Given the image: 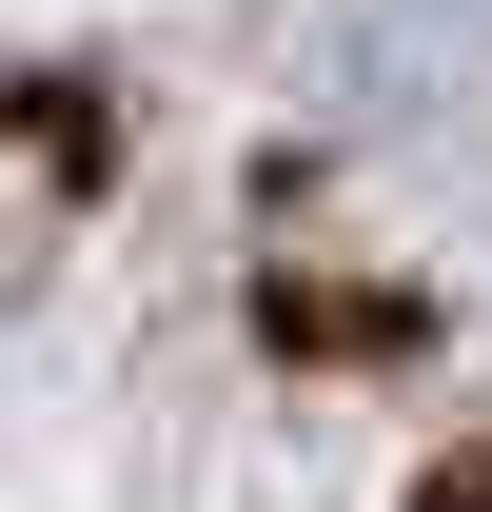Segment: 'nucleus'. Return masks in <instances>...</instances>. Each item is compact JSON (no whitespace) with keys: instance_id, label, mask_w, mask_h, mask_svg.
Listing matches in <instances>:
<instances>
[{"instance_id":"obj_1","label":"nucleus","mask_w":492,"mask_h":512,"mask_svg":"<svg viewBox=\"0 0 492 512\" xmlns=\"http://www.w3.org/2000/svg\"><path fill=\"white\" fill-rule=\"evenodd\" d=\"M374 60L394 79H473L492 60V0H374Z\"/></svg>"}]
</instances>
